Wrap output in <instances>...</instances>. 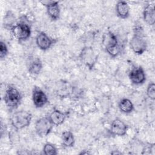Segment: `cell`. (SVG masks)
<instances>
[{
	"label": "cell",
	"mask_w": 155,
	"mask_h": 155,
	"mask_svg": "<svg viewBox=\"0 0 155 155\" xmlns=\"http://www.w3.org/2000/svg\"><path fill=\"white\" fill-rule=\"evenodd\" d=\"M133 35L129 44L131 50L137 55L143 54L148 47L145 33L141 24L136 22L133 28Z\"/></svg>",
	"instance_id": "obj_1"
},
{
	"label": "cell",
	"mask_w": 155,
	"mask_h": 155,
	"mask_svg": "<svg viewBox=\"0 0 155 155\" xmlns=\"http://www.w3.org/2000/svg\"><path fill=\"white\" fill-rule=\"evenodd\" d=\"M102 44L105 51L111 58H116L122 53L123 48L117 36L111 31H108L103 35Z\"/></svg>",
	"instance_id": "obj_2"
},
{
	"label": "cell",
	"mask_w": 155,
	"mask_h": 155,
	"mask_svg": "<svg viewBox=\"0 0 155 155\" xmlns=\"http://www.w3.org/2000/svg\"><path fill=\"white\" fill-rule=\"evenodd\" d=\"M13 37L19 42L27 40L31 36V30L30 22L26 16H22L16 24L11 30Z\"/></svg>",
	"instance_id": "obj_3"
},
{
	"label": "cell",
	"mask_w": 155,
	"mask_h": 155,
	"mask_svg": "<svg viewBox=\"0 0 155 155\" xmlns=\"http://www.w3.org/2000/svg\"><path fill=\"white\" fill-rule=\"evenodd\" d=\"M22 99V95L16 87L12 85L7 86L3 96V101L9 110L18 108L21 104Z\"/></svg>",
	"instance_id": "obj_4"
},
{
	"label": "cell",
	"mask_w": 155,
	"mask_h": 155,
	"mask_svg": "<svg viewBox=\"0 0 155 155\" xmlns=\"http://www.w3.org/2000/svg\"><path fill=\"white\" fill-rule=\"evenodd\" d=\"M32 120L30 112L21 110L14 112L10 118V124L16 130H20L28 127Z\"/></svg>",
	"instance_id": "obj_5"
},
{
	"label": "cell",
	"mask_w": 155,
	"mask_h": 155,
	"mask_svg": "<svg viewBox=\"0 0 155 155\" xmlns=\"http://www.w3.org/2000/svg\"><path fill=\"white\" fill-rule=\"evenodd\" d=\"M79 58L86 67L91 70L94 68L97 61L98 55L91 46L85 45L81 50Z\"/></svg>",
	"instance_id": "obj_6"
},
{
	"label": "cell",
	"mask_w": 155,
	"mask_h": 155,
	"mask_svg": "<svg viewBox=\"0 0 155 155\" xmlns=\"http://www.w3.org/2000/svg\"><path fill=\"white\" fill-rule=\"evenodd\" d=\"M53 126L48 116H44L36 120L35 124V130L38 136L44 137L51 133Z\"/></svg>",
	"instance_id": "obj_7"
},
{
	"label": "cell",
	"mask_w": 155,
	"mask_h": 155,
	"mask_svg": "<svg viewBox=\"0 0 155 155\" xmlns=\"http://www.w3.org/2000/svg\"><path fill=\"white\" fill-rule=\"evenodd\" d=\"M128 78L132 84L140 85L144 84L147 80L145 70L141 66H134L128 73Z\"/></svg>",
	"instance_id": "obj_8"
},
{
	"label": "cell",
	"mask_w": 155,
	"mask_h": 155,
	"mask_svg": "<svg viewBox=\"0 0 155 155\" xmlns=\"http://www.w3.org/2000/svg\"><path fill=\"white\" fill-rule=\"evenodd\" d=\"M31 98L33 105L36 108L44 107L48 102V99L45 93L38 86H34L32 90Z\"/></svg>",
	"instance_id": "obj_9"
},
{
	"label": "cell",
	"mask_w": 155,
	"mask_h": 155,
	"mask_svg": "<svg viewBox=\"0 0 155 155\" xmlns=\"http://www.w3.org/2000/svg\"><path fill=\"white\" fill-rule=\"evenodd\" d=\"M35 42L41 50L47 51L56 42V40L48 36L45 32L40 31L36 36Z\"/></svg>",
	"instance_id": "obj_10"
},
{
	"label": "cell",
	"mask_w": 155,
	"mask_h": 155,
	"mask_svg": "<svg viewBox=\"0 0 155 155\" xmlns=\"http://www.w3.org/2000/svg\"><path fill=\"white\" fill-rule=\"evenodd\" d=\"M128 126L120 119H114L110 127L109 131L111 134L117 136H124L127 134Z\"/></svg>",
	"instance_id": "obj_11"
},
{
	"label": "cell",
	"mask_w": 155,
	"mask_h": 155,
	"mask_svg": "<svg viewBox=\"0 0 155 155\" xmlns=\"http://www.w3.org/2000/svg\"><path fill=\"white\" fill-rule=\"evenodd\" d=\"M41 3L45 7L47 13L51 20L57 21L59 19L61 8L58 1H42Z\"/></svg>",
	"instance_id": "obj_12"
},
{
	"label": "cell",
	"mask_w": 155,
	"mask_h": 155,
	"mask_svg": "<svg viewBox=\"0 0 155 155\" xmlns=\"http://www.w3.org/2000/svg\"><path fill=\"white\" fill-rule=\"evenodd\" d=\"M28 72L32 75L39 74L43 68V64L41 59L36 56L29 57L26 63Z\"/></svg>",
	"instance_id": "obj_13"
},
{
	"label": "cell",
	"mask_w": 155,
	"mask_h": 155,
	"mask_svg": "<svg viewBox=\"0 0 155 155\" xmlns=\"http://www.w3.org/2000/svg\"><path fill=\"white\" fill-rule=\"evenodd\" d=\"M142 16L144 22L149 25H154L155 23V8L154 5L147 3L143 8Z\"/></svg>",
	"instance_id": "obj_14"
},
{
	"label": "cell",
	"mask_w": 155,
	"mask_h": 155,
	"mask_svg": "<svg viewBox=\"0 0 155 155\" xmlns=\"http://www.w3.org/2000/svg\"><path fill=\"white\" fill-rule=\"evenodd\" d=\"M115 12L117 16L120 19H127L130 15V8L125 1H119L115 5Z\"/></svg>",
	"instance_id": "obj_15"
},
{
	"label": "cell",
	"mask_w": 155,
	"mask_h": 155,
	"mask_svg": "<svg viewBox=\"0 0 155 155\" xmlns=\"http://www.w3.org/2000/svg\"><path fill=\"white\" fill-rule=\"evenodd\" d=\"M48 116L54 126H59L65 122L67 114L58 109L54 108Z\"/></svg>",
	"instance_id": "obj_16"
},
{
	"label": "cell",
	"mask_w": 155,
	"mask_h": 155,
	"mask_svg": "<svg viewBox=\"0 0 155 155\" xmlns=\"http://www.w3.org/2000/svg\"><path fill=\"white\" fill-rule=\"evenodd\" d=\"M18 20L15 13L12 10H7L2 18V27L4 28L11 31L16 24Z\"/></svg>",
	"instance_id": "obj_17"
},
{
	"label": "cell",
	"mask_w": 155,
	"mask_h": 155,
	"mask_svg": "<svg viewBox=\"0 0 155 155\" xmlns=\"http://www.w3.org/2000/svg\"><path fill=\"white\" fill-rule=\"evenodd\" d=\"M118 108L120 112L130 114L134 110V106L132 101L126 97L122 98L118 103Z\"/></svg>",
	"instance_id": "obj_18"
},
{
	"label": "cell",
	"mask_w": 155,
	"mask_h": 155,
	"mask_svg": "<svg viewBox=\"0 0 155 155\" xmlns=\"http://www.w3.org/2000/svg\"><path fill=\"white\" fill-rule=\"evenodd\" d=\"M62 144L66 148L73 147L75 143V138L71 131L65 130L61 133V136Z\"/></svg>",
	"instance_id": "obj_19"
},
{
	"label": "cell",
	"mask_w": 155,
	"mask_h": 155,
	"mask_svg": "<svg viewBox=\"0 0 155 155\" xmlns=\"http://www.w3.org/2000/svg\"><path fill=\"white\" fill-rule=\"evenodd\" d=\"M42 153L45 155H56L58 154V150L54 144L47 142L43 146Z\"/></svg>",
	"instance_id": "obj_20"
},
{
	"label": "cell",
	"mask_w": 155,
	"mask_h": 155,
	"mask_svg": "<svg viewBox=\"0 0 155 155\" xmlns=\"http://www.w3.org/2000/svg\"><path fill=\"white\" fill-rule=\"evenodd\" d=\"M146 94L150 100H155V84L153 82H151L148 84L146 90Z\"/></svg>",
	"instance_id": "obj_21"
},
{
	"label": "cell",
	"mask_w": 155,
	"mask_h": 155,
	"mask_svg": "<svg viewBox=\"0 0 155 155\" xmlns=\"http://www.w3.org/2000/svg\"><path fill=\"white\" fill-rule=\"evenodd\" d=\"M8 53V49L5 42L0 41V58L1 59H4Z\"/></svg>",
	"instance_id": "obj_22"
}]
</instances>
